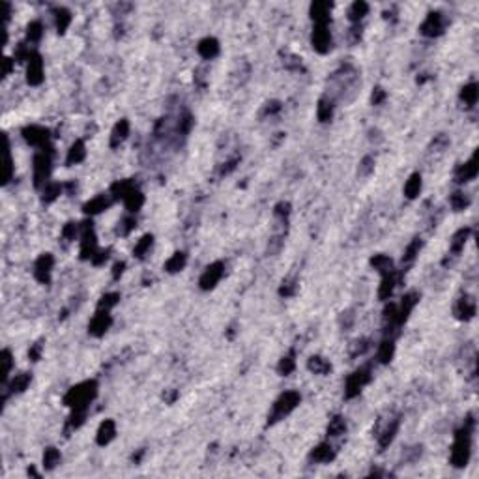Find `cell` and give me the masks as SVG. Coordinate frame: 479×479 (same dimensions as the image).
Instances as JSON below:
<instances>
[{"label":"cell","mask_w":479,"mask_h":479,"mask_svg":"<svg viewBox=\"0 0 479 479\" xmlns=\"http://www.w3.org/2000/svg\"><path fill=\"white\" fill-rule=\"evenodd\" d=\"M472 431H474V419L472 415L468 417V421L464 423V427L457 432V438L451 449V464L453 466H466V462L470 459V440H472Z\"/></svg>","instance_id":"1"},{"label":"cell","mask_w":479,"mask_h":479,"mask_svg":"<svg viewBox=\"0 0 479 479\" xmlns=\"http://www.w3.org/2000/svg\"><path fill=\"white\" fill-rule=\"evenodd\" d=\"M96 387L97 385H96L94 380H88V382L75 385L66 395V404H69L73 408V412H86L88 404L92 403V399L96 397V391H97Z\"/></svg>","instance_id":"2"},{"label":"cell","mask_w":479,"mask_h":479,"mask_svg":"<svg viewBox=\"0 0 479 479\" xmlns=\"http://www.w3.org/2000/svg\"><path fill=\"white\" fill-rule=\"evenodd\" d=\"M298 404H300V393H296V391H287V393H283L281 397L275 401V404H273L272 421H277V419L285 417V415L290 414Z\"/></svg>","instance_id":"3"},{"label":"cell","mask_w":479,"mask_h":479,"mask_svg":"<svg viewBox=\"0 0 479 479\" xmlns=\"http://www.w3.org/2000/svg\"><path fill=\"white\" fill-rule=\"evenodd\" d=\"M371 380V373H369V369L367 367H363V369H359V371H356L354 375L348 376L347 380V391H345V395H347V399H352V397H356L359 391H361V387L367 384Z\"/></svg>","instance_id":"4"},{"label":"cell","mask_w":479,"mask_h":479,"mask_svg":"<svg viewBox=\"0 0 479 479\" xmlns=\"http://www.w3.org/2000/svg\"><path fill=\"white\" fill-rule=\"evenodd\" d=\"M223 273H225V264L223 262H214L212 266H208L206 270H204V273L200 275V288L202 290H208V288H214L217 283L221 281V277H223Z\"/></svg>","instance_id":"5"},{"label":"cell","mask_w":479,"mask_h":479,"mask_svg":"<svg viewBox=\"0 0 479 479\" xmlns=\"http://www.w3.org/2000/svg\"><path fill=\"white\" fill-rule=\"evenodd\" d=\"M49 170H51V158L47 154H39L34 158V184L41 186L49 176Z\"/></svg>","instance_id":"6"},{"label":"cell","mask_w":479,"mask_h":479,"mask_svg":"<svg viewBox=\"0 0 479 479\" xmlns=\"http://www.w3.org/2000/svg\"><path fill=\"white\" fill-rule=\"evenodd\" d=\"M51 270H53V256L49 253L41 255L38 258V262L34 266V275L39 283H49L51 281Z\"/></svg>","instance_id":"7"},{"label":"cell","mask_w":479,"mask_h":479,"mask_svg":"<svg viewBox=\"0 0 479 479\" xmlns=\"http://www.w3.org/2000/svg\"><path fill=\"white\" fill-rule=\"evenodd\" d=\"M331 45V36L326 25H317V29L313 32V47L319 53H326Z\"/></svg>","instance_id":"8"},{"label":"cell","mask_w":479,"mask_h":479,"mask_svg":"<svg viewBox=\"0 0 479 479\" xmlns=\"http://www.w3.org/2000/svg\"><path fill=\"white\" fill-rule=\"evenodd\" d=\"M23 133H25V139L34 146H43L49 141V131L45 128H39V126H30Z\"/></svg>","instance_id":"9"},{"label":"cell","mask_w":479,"mask_h":479,"mask_svg":"<svg viewBox=\"0 0 479 479\" xmlns=\"http://www.w3.org/2000/svg\"><path fill=\"white\" fill-rule=\"evenodd\" d=\"M442 29H444V21L440 13H429V17L421 25V32L425 36H438Z\"/></svg>","instance_id":"10"},{"label":"cell","mask_w":479,"mask_h":479,"mask_svg":"<svg viewBox=\"0 0 479 479\" xmlns=\"http://www.w3.org/2000/svg\"><path fill=\"white\" fill-rule=\"evenodd\" d=\"M43 81V62L38 55H30L29 58V83L39 85Z\"/></svg>","instance_id":"11"},{"label":"cell","mask_w":479,"mask_h":479,"mask_svg":"<svg viewBox=\"0 0 479 479\" xmlns=\"http://www.w3.org/2000/svg\"><path fill=\"white\" fill-rule=\"evenodd\" d=\"M111 326V317H109V311H99L96 315L92 322H90V333L92 335H103L105 331Z\"/></svg>","instance_id":"12"},{"label":"cell","mask_w":479,"mask_h":479,"mask_svg":"<svg viewBox=\"0 0 479 479\" xmlns=\"http://www.w3.org/2000/svg\"><path fill=\"white\" fill-rule=\"evenodd\" d=\"M399 425H401V421L395 417V419H391V421L385 425V429L382 431V434L378 436V446L384 449V447H387L391 442H393L395 434H397V431H399Z\"/></svg>","instance_id":"13"},{"label":"cell","mask_w":479,"mask_h":479,"mask_svg":"<svg viewBox=\"0 0 479 479\" xmlns=\"http://www.w3.org/2000/svg\"><path fill=\"white\" fill-rule=\"evenodd\" d=\"M114 434H116L114 421H111V419H105V421L99 425V429H97V436H96V440H97V444H99V446H105V444H109V442L113 440Z\"/></svg>","instance_id":"14"},{"label":"cell","mask_w":479,"mask_h":479,"mask_svg":"<svg viewBox=\"0 0 479 479\" xmlns=\"http://www.w3.org/2000/svg\"><path fill=\"white\" fill-rule=\"evenodd\" d=\"M476 174H478V161H476V156H474L468 163L460 165L457 169V182H468V180L476 178Z\"/></svg>","instance_id":"15"},{"label":"cell","mask_w":479,"mask_h":479,"mask_svg":"<svg viewBox=\"0 0 479 479\" xmlns=\"http://www.w3.org/2000/svg\"><path fill=\"white\" fill-rule=\"evenodd\" d=\"M455 315L459 319H464V320L472 319L476 315V303H474V300L472 298H460L457 307H455Z\"/></svg>","instance_id":"16"},{"label":"cell","mask_w":479,"mask_h":479,"mask_svg":"<svg viewBox=\"0 0 479 479\" xmlns=\"http://www.w3.org/2000/svg\"><path fill=\"white\" fill-rule=\"evenodd\" d=\"M217 53H219V43L214 38H206L198 43V55L202 58L210 60V58L217 57Z\"/></svg>","instance_id":"17"},{"label":"cell","mask_w":479,"mask_h":479,"mask_svg":"<svg viewBox=\"0 0 479 479\" xmlns=\"http://www.w3.org/2000/svg\"><path fill=\"white\" fill-rule=\"evenodd\" d=\"M329 4H326V2H317V4H313L311 6V13H313V19H315V23L317 25H326L329 19Z\"/></svg>","instance_id":"18"},{"label":"cell","mask_w":479,"mask_h":479,"mask_svg":"<svg viewBox=\"0 0 479 479\" xmlns=\"http://www.w3.org/2000/svg\"><path fill=\"white\" fill-rule=\"evenodd\" d=\"M333 457H335V453H333L329 444H320L319 447H315L311 453V460H315V462H329Z\"/></svg>","instance_id":"19"},{"label":"cell","mask_w":479,"mask_h":479,"mask_svg":"<svg viewBox=\"0 0 479 479\" xmlns=\"http://www.w3.org/2000/svg\"><path fill=\"white\" fill-rule=\"evenodd\" d=\"M395 285H397V275H395L393 270L384 273V279H382V287H380V290H378V296H380L382 300L389 298L395 288Z\"/></svg>","instance_id":"20"},{"label":"cell","mask_w":479,"mask_h":479,"mask_svg":"<svg viewBox=\"0 0 479 479\" xmlns=\"http://www.w3.org/2000/svg\"><path fill=\"white\" fill-rule=\"evenodd\" d=\"M128 133H129V122L128 120H120V122L114 126L113 129V135H111V146H118L120 142L128 137Z\"/></svg>","instance_id":"21"},{"label":"cell","mask_w":479,"mask_h":479,"mask_svg":"<svg viewBox=\"0 0 479 479\" xmlns=\"http://www.w3.org/2000/svg\"><path fill=\"white\" fill-rule=\"evenodd\" d=\"M86 156V150H85V144H83V141H77L71 148H69V152H67V165H73V163H81V161L85 160Z\"/></svg>","instance_id":"22"},{"label":"cell","mask_w":479,"mask_h":479,"mask_svg":"<svg viewBox=\"0 0 479 479\" xmlns=\"http://www.w3.org/2000/svg\"><path fill=\"white\" fill-rule=\"evenodd\" d=\"M419 189H421V176L415 172V174H412L410 178H408V182L404 184V195L408 198H414L419 195Z\"/></svg>","instance_id":"23"},{"label":"cell","mask_w":479,"mask_h":479,"mask_svg":"<svg viewBox=\"0 0 479 479\" xmlns=\"http://www.w3.org/2000/svg\"><path fill=\"white\" fill-rule=\"evenodd\" d=\"M124 200H126V206H128L129 212H137V210L144 204V197H142L141 191H137V189H131V191L124 197Z\"/></svg>","instance_id":"24"},{"label":"cell","mask_w":479,"mask_h":479,"mask_svg":"<svg viewBox=\"0 0 479 479\" xmlns=\"http://www.w3.org/2000/svg\"><path fill=\"white\" fill-rule=\"evenodd\" d=\"M317 113H319V120L328 122L333 114V101L329 97H322L319 101V107H317Z\"/></svg>","instance_id":"25"},{"label":"cell","mask_w":479,"mask_h":479,"mask_svg":"<svg viewBox=\"0 0 479 479\" xmlns=\"http://www.w3.org/2000/svg\"><path fill=\"white\" fill-rule=\"evenodd\" d=\"M468 234H470L468 228H460L459 232L453 236V240H451V247H449L451 253L457 255V253H460V251H462V247H464L466 240H468Z\"/></svg>","instance_id":"26"},{"label":"cell","mask_w":479,"mask_h":479,"mask_svg":"<svg viewBox=\"0 0 479 479\" xmlns=\"http://www.w3.org/2000/svg\"><path fill=\"white\" fill-rule=\"evenodd\" d=\"M460 99L468 105V107L476 105V101H478V85H476V83H472V85L464 86V88H462V92H460Z\"/></svg>","instance_id":"27"},{"label":"cell","mask_w":479,"mask_h":479,"mask_svg":"<svg viewBox=\"0 0 479 479\" xmlns=\"http://www.w3.org/2000/svg\"><path fill=\"white\" fill-rule=\"evenodd\" d=\"M107 206H109V200H107V197L101 195V197H96L90 202H86L85 212L86 214H97V212H103Z\"/></svg>","instance_id":"28"},{"label":"cell","mask_w":479,"mask_h":479,"mask_svg":"<svg viewBox=\"0 0 479 479\" xmlns=\"http://www.w3.org/2000/svg\"><path fill=\"white\" fill-rule=\"evenodd\" d=\"M184 266H186V255H184V253H174L169 260H167V264H165L167 272H170V273L180 272Z\"/></svg>","instance_id":"29"},{"label":"cell","mask_w":479,"mask_h":479,"mask_svg":"<svg viewBox=\"0 0 479 479\" xmlns=\"http://www.w3.org/2000/svg\"><path fill=\"white\" fill-rule=\"evenodd\" d=\"M371 264L375 266L378 272H382V273L391 272V266H393L391 258H389V256H385V255H376L375 258L371 260Z\"/></svg>","instance_id":"30"},{"label":"cell","mask_w":479,"mask_h":479,"mask_svg":"<svg viewBox=\"0 0 479 479\" xmlns=\"http://www.w3.org/2000/svg\"><path fill=\"white\" fill-rule=\"evenodd\" d=\"M309 369L313 371V373H317V375H324V373H328L329 369H331V365H329L326 359L315 356L309 359Z\"/></svg>","instance_id":"31"},{"label":"cell","mask_w":479,"mask_h":479,"mask_svg":"<svg viewBox=\"0 0 479 479\" xmlns=\"http://www.w3.org/2000/svg\"><path fill=\"white\" fill-rule=\"evenodd\" d=\"M58 462H60V451L55 449V447H49V449H45V453H43V466L47 470L55 468Z\"/></svg>","instance_id":"32"},{"label":"cell","mask_w":479,"mask_h":479,"mask_svg":"<svg viewBox=\"0 0 479 479\" xmlns=\"http://www.w3.org/2000/svg\"><path fill=\"white\" fill-rule=\"evenodd\" d=\"M345 431H347V423H345L343 417H333V419L329 421V425H328L329 436H341V434H345Z\"/></svg>","instance_id":"33"},{"label":"cell","mask_w":479,"mask_h":479,"mask_svg":"<svg viewBox=\"0 0 479 479\" xmlns=\"http://www.w3.org/2000/svg\"><path fill=\"white\" fill-rule=\"evenodd\" d=\"M393 343L391 341H384L382 345H380V348H378V359L382 361V363H387L389 359H391V356H393Z\"/></svg>","instance_id":"34"},{"label":"cell","mask_w":479,"mask_h":479,"mask_svg":"<svg viewBox=\"0 0 479 479\" xmlns=\"http://www.w3.org/2000/svg\"><path fill=\"white\" fill-rule=\"evenodd\" d=\"M367 10H369V6H367L365 2H354L352 8H350V11H348V13H350V19L354 21V23H357V21L367 13Z\"/></svg>","instance_id":"35"},{"label":"cell","mask_w":479,"mask_h":479,"mask_svg":"<svg viewBox=\"0 0 479 479\" xmlns=\"http://www.w3.org/2000/svg\"><path fill=\"white\" fill-rule=\"evenodd\" d=\"M419 249H421V240H414L412 244L406 247V251H404L403 262H412L414 258H415V255L419 253Z\"/></svg>","instance_id":"36"},{"label":"cell","mask_w":479,"mask_h":479,"mask_svg":"<svg viewBox=\"0 0 479 479\" xmlns=\"http://www.w3.org/2000/svg\"><path fill=\"white\" fill-rule=\"evenodd\" d=\"M150 245H152V236L150 234H146V236H142L141 240H139V244L135 245V249H133V255L135 256H144V253L150 249Z\"/></svg>","instance_id":"37"},{"label":"cell","mask_w":479,"mask_h":479,"mask_svg":"<svg viewBox=\"0 0 479 479\" xmlns=\"http://www.w3.org/2000/svg\"><path fill=\"white\" fill-rule=\"evenodd\" d=\"M29 382H30V375H27V373L17 375L15 378H13V382H11V391L15 393V391H23V389H27Z\"/></svg>","instance_id":"38"},{"label":"cell","mask_w":479,"mask_h":479,"mask_svg":"<svg viewBox=\"0 0 479 479\" xmlns=\"http://www.w3.org/2000/svg\"><path fill=\"white\" fill-rule=\"evenodd\" d=\"M71 23V15H69V11L66 10H58L57 11V29L58 32H64V30L67 29V25Z\"/></svg>","instance_id":"39"},{"label":"cell","mask_w":479,"mask_h":479,"mask_svg":"<svg viewBox=\"0 0 479 479\" xmlns=\"http://www.w3.org/2000/svg\"><path fill=\"white\" fill-rule=\"evenodd\" d=\"M60 191H62V188H60L58 184H49V186H45V189H43V200H45V202L55 200V198L60 195Z\"/></svg>","instance_id":"40"},{"label":"cell","mask_w":479,"mask_h":479,"mask_svg":"<svg viewBox=\"0 0 479 479\" xmlns=\"http://www.w3.org/2000/svg\"><path fill=\"white\" fill-rule=\"evenodd\" d=\"M118 294H105L103 298H101V301H99V311H109L111 307H114L116 303H118Z\"/></svg>","instance_id":"41"},{"label":"cell","mask_w":479,"mask_h":479,"mask_svg":"<svg viewBox=\"0 0 479 479\" xmlns=\"http://www.w3.org/2000/svg\"><path fill=\"white\" fill-rule=\"evenodd\" d=\"M294 367H296V361H294V356H287L281 359V363H279V373L281 375H290L292 371H294Z\"/></svg>","instance_id":"42"},{"label":"cell","mask_w":479,"mask_h":479,"mask_svg":"<svg viewBox=\"0 0 479 479\" xmlns=\"http://www.w3.org/2000/svg\"><path fill=\"white\" fill-rule=\"evenodd\" d=\"M449 202H451V206L455 208V210H464V208L468 206V198L464 197L462 193H453Z\"/></svg>","instance_id":"43"},{"label":"cell","mask_w":479,"mask_h":479,"mask_svg":"<svg viewBox=\"0 0 479 479\" xmlns=\"http://www.w3.org/2000/svg\"><path fill=\"white\" fill-rule=\"evenodd\" d=\"M43 27H41V23H38V21H34V23H30L29 25V39L30 41H38L39 38H41V34H43Z\"/></svg>","instance_id":"44"},{"label":"cell","mask_w":479,"mask_h":479,"mask_svg":"<svg viewBox=\"0 0 479 479\" xmlns=\"http://www.w3.org/2000/svg\"><path fill=\"white\" fill-rule=\"evenodd\" d=\"M191 126H193V118H191V114H189V113L182 114V118H180V122H178V131L186 135V133H189Z\"/></svg>","instance_id":"45"},{"label":"cell","mask_w":479,"mask_h":479,"mask_svg":"<svg viewBox=\"0 0 479 479\" xmlns=\"http://www.w3.org/2000/svg\"><path fill=\"white\" fill-rule=\"evenodd\" d=\"M2 363H4L2 376H4V380H6V378H8V375H10V369H11V354L8 352V350H4V352H2Z\"/></svg>","instance_id":"46"},{"label":"cell","mask_w":479,"mask_h":479,"mask_svg":"<svg viewBox=\"0 0 479 479\" xmlns=\"http://www.w3.org/2000/svg\"><path fill=\"white\" fill-rule=\"evenodd\" d=\"M133 228H135V219H133V217H128V219H124L122 221V226L118 228V232H120V234H129Z\"/></svg>","instance_id":"47"},{"label":"cell","mask_w":479,"mask_h":479,"mask_svg":"<svg viewBox=\"0 0 479 479\" xmlns=\"http://www.w3.org/2000/svg\"><path fill=\"white\" fill-rule=\"evenodd\" d=\"M75 234H77V225H75V223H67V225L64 226V230H62V236L66 238L67 242H69V240H73V238H75Z\"/></svg>","instance_id":"48"},{"label":"cell","mask_w":479,"mask_h":479,"mask_svg":"<svg viewBox=\"0 0 479 479\" xmlns=\"http://www.w3.org/2000/svg\"><path fill=\"white\" fill-rule=\"evenodd\" d=\"M373 163H375V161H373V158H365V160L361 161V165H359V174H369L371 170L375 169V167H373Z\"/></svg>","instance_id":"49"},{"label":"cell","mask_w":479,"mask_h":479,"mask_svg":"<svg viewBox=\"0 0 479 479\" xmlns=\"http://www.w3.org/2000/svg\"><path fill=\"white\" fill-rule=\"evenodd\" d=\"M11 169H13V163H11L10 154L6 152V172H4V182H10V178H11Z\"/></svg>","instance_id":"50"},{"label":"cell","mask_w":479,"mask_h":479,"mask_svg":"<svg viewBox=\"0 0 479 479\" xmlns=\"http://www.w3.org/2000/svg\"><path fill=\"white\" fill-rule=\"evenodd\" d=\"M288 208H290V206H288L287 202H281V204H277V206H275V216L287 217V216H288V212H290Z\"/></svg>","instance_id":"51"},{"label":"cell","mask_w":479,"mask_h":479,"mask_svg":"<svg viewBox=\"0 0 479 479\" xmlns=\"http://www.w3.org/2000/svg\"><path fill=\"white\" fill-rule=\"evenodd\" d=\"M384 97H385L384 90H382V88H376L375 92H373V103H375V105L382 103V101H384Z\"/></svg>","instance_id":"52"},{"label":"cell","mask_w":479,"mask_h":479,"mask_svg":"<svg viewBox=\"0 0 479 479\" xmlns=\"http://www.w3.org/2000/svg\"><path fill=\"white\" fill-rule=\"evenodd\" d=\"M365 350H367V341L365 339H361V341H357L356 343V347H354V352H352V354L357 356V354H363Z\"/></svg>","instance_id":"53"},{"label":"cell","mask_w":479,"mask_h":479,"mask_svg":"<svg viewBox=\"0 0 479 479\" xmlns=\"http://www.w3.org/2000/svg\"><path fill=\"white\" fill-rule=\"evenodd\" d=\"M281 294L283 296H292L294 294V283H283V287H281Z\"/></svg>","instance_id":"54"},{"label":"cell","mask_w":479,"mask_h":479,"mask_svg":"<svg viewBox=\"0 0 479 479\" xmlns=\"http://www.w3.org/2000/svg\"><path fill=\"white\" fill-rule=\"evenodd\" d=\"M281 109V105L277 103V101H272V103H268L266 105V114H273V113H277Z\"/></svg>","instance_id":"55"},{"label":"cell","mask_w":479,"mask_h":479,"mask_svg":"<svg viewBox=\"0 0 479 479\" xmlns=\"http://www.w3.org/2000/svg\"><path fill=\"white\" fill-rule=\"evenodd\" d=\"M39 350H41V345H34V347H32V350L29 352V356L32 357L34 361H36V359L39 357Z\"/></svg>","instance_id":"56"},{"label":"cell","mask_w":479,"mask_h":479,"mask_svg":"<svg viewBox=\"0 0 479 479\" xmlns=\"http://www.w3.org/2000/svg\"><path fill=\"white\" fill-rule=\"evenodd\" d=\"M122 270H124V262L116 264L114 266V277H118V273H122Z\"/></svg>","instance_id":"57"}]
</instances>
